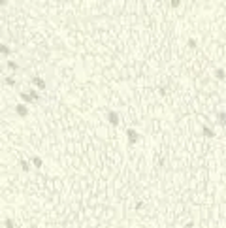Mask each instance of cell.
<instances>
[{"mask_svg": "<svg viewBox=\"0 0 226 228\" xmlns=\"http://www.w3.org/2000/svg\"><path fill=\"white\" fill-rule=\"evenodd\" d=\"M15 111H17V115H21V117H25V115H28V110L23 106V104H17V107H15Z\"/></svg>", "mask_w": 226, "mask_h": 228, "instance_id": "7a4b0ae2", "label": "cell"}, {"mask_svg": "<svg viewBox=\"0 0 226 228\" xmlns=\"http://www.w3.org/2000/svg\"><path fill=\"white\" fill-rule=\"evenodd\" d=\"M6 85L13 87V85H15V79H13V78H6Z\"/></svg>", "mask_w": 226, "mask_h": 228, "instance_id": "30bf717a", "label": "cell"}, {"mask_svg": "<svg viewBox=\"0 0 226 228\" xmlns=\"http://www.w3.org/2000/svg\"><path fill=\"white\" fill-rule=\"evenodd\" d=\"M215 75H217L219 79H224V72H222V70H217V74H215Z\"/></svg>", "mask_w": 226, "mask_h": 228, "instance_id": "8fae6325", "label": "cell"}, {"mask_svg": "<svg viewBox=\"0 0 226 228\" xmlns=\"http://www.w3.org/2000/svg\"><path fill=\"white\" fill-rule=\"evenodd\" d=\"M32 85H36L38 89H45V83L41 78H32Z\"/></svg>", "mask_w": 226, "mask_h": 228, "instance_id": "277c9868", "label": "cell"}, {"mask_svg": "<svg viewBox=\"0 0 226 228\" xmlns=\"http://www.w3.org/2000/svg\"><path fill=\"white\" fill-rule=\"evenodd\" d=\"M21 100H25V102H32V98H30L27 92H21Z\"/></svg>", "mask_w": 226, "mask_h": 228, "instance_id": "9c48e42d", "label": "cell"}, {"mask_svg": "<svg viewBox=\"0 0 226 228\" xmlns=\"http://www.w3.org/2000/svg\"><path fill=\"white\" fill-rule=\"evenodd\" d=\"M126 134H128V142H130V145H136L138 139H139V136L136 134V130H126Z\"/></svg>", "mask_w": 226, "mask_h": 228, "instance_id": "6da1fadb", "label": "cell"}, {"mask_svg": "<svg viewBox=\"0 0 226 228\" xmlns=\"http://www.w3.org/2000/svg\"><path fill=\"white\" fill-rule=\"evenodd\" d=\"M203 134H206L207 138H213V136H215V132H213L211 128H203Z\"/></svg>", "mask_w": 226, "mask_h": 228, "instance_id": "ba28073f", "label": "cell"}, {"mask_svg": "<svg viewBox=\"0 0 226 228\" xmlns=\"http://www.w3.org/2000/svg\"><path fill=\"white\" fill-rule=\"evenodd\" d=\"M32 164H34L36 168H41V164H44V162H41L40 157H34V158H32Z\"/></svg>", "mask_w": 226, "mask_h": 228, "instance_id": "8992f818", "label": "cell"}, {"mask_svg": "<svg viewBox=\"0 0 226 228\" xmlns=\"http://www.w3.org/2000/svg\"><path fill=\"white\" fill-rule=\"evenodd\" d=\"M28 96H30L32 100H40V94H38V91H36V89H32V91L28 92Z\"/></svg>", "mask_w": 226, "mask_h": 228, "instance_id": "5b68a950", "label": "cell"}, {"mask_svg": "<svg viewBox=\"0 0 226 228\" xmlns=\"http://www.w3.org/2000/svg\"><path fill=\"white\" fill-rule=\"evenodd\" d=\"M107 121H109L111 125H119V117H117V113L109 111V113H107Z\"/></svg>", "mask_w": 226, "mask_h": 228, "instance_id": "3957f363", "label": "cell"}, {"mask_svg": "<svg viewBox=\"0 0 226 228\" xmlns=\"http://www.w3.org/2000/svg\"><path fill=\"white\" fill-rule=\"evenodd\" d=\"M0 53H4V55H9L12 51H9V47H8V45H4V43H0Z\"/></svg>", "mask_w": 226, "mask_h": 228, "instance_id": "52a82bcc", "label": "cell"}, {"mask_svg": "<svg viewBox=\"0 0 226 228\" xmlns=\"http://www.w3.org/2000/svg\"><path fill=\"white\" fill-rule=\"evenodd\" d=\"M21 168H23V170H28V164H27L25 160H21Z\"/></svg>", "mask_w": 226, "mask_h": 228, "instance_id": "7c38bea8", "label": "cell"}]
</instances>
